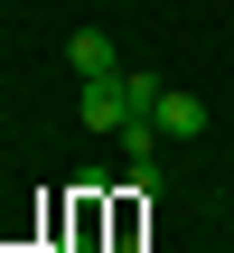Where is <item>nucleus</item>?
<instances>
[{
	"mask_svg": "<svg viewBox=\"0 0 234 253\" xmlns=\"http://www.w3.org/2000/svg\"><path fill=\"white\" fill-rule=\"evenodd\" d=\"M75 113H84L94 131H122V122H141V113H131V84H122V66H113V75H75Z\"/></svg>",
	"mask_w": 234,
	"mask_h": 253,
	"instance_id": "obj_1",
	"label": "nucleus"
},
{
	"mask_svg": "<svg viewBox=\"0 0 234 253\" xmlns=\"http://www.w3.org/2000/svg\"><path fill=\"white\" fill-rule=\"evenodd\" d=\"M150 122H159V141H197V131H206V94H188V84H169Z\"/></svg>",
	"mask_w": 234,
	"mask_h": 253,
	"instance_id": "obj_2",
	"label": "nucleus"
},
{
	"mask_svg": "<svg viewBox=\"0 0 234 253\" xmlns=\"http://www.w3.org/2000/svg\"><path fill=\"white\" fill-rule=\"evenodd\" d=\"M66 66H75V75H113L122 56H113V38H103V28H75V38H66Z\"/></svg>",
	"mask_w": 234,
	"mask_h": 253,
	"instance_id": "obj_3",
	"label": "nucleus"
},
{
	"mask_svg": "<svg viewBox=\"0 0 234 253\" xmlns=\"http://www.w3.org/2000/svg\"><path fill=\"white\" fill-rule=\"evenodd\" d=\"M122 84H131V113H159V94H169L150 66H122Z\"/></svg>",
	"mask_w": 234,
	"mask_h": 253,
	"instance_id": "obj_4",
	"label": "nucleus"
}]
</instances>
